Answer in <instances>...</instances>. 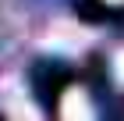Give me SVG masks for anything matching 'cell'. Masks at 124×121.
<instances>
[{
  "mask_svg": "<svg viewBox=\"0 0 124 121\" xmlns=\"http://www.w3.org/2000/svg\"><path fill=\"white\" fill-rule=\"evenodd\" d=\"M64 121H89V114H85V107H78V103H71L64 111Z\"/></svg>",
  "mask_w": 124,
  "mask_h": 121,
  "instance_id": "6da1fadb",
  "label": "cell"
}]
</instances>
